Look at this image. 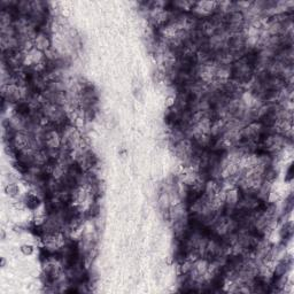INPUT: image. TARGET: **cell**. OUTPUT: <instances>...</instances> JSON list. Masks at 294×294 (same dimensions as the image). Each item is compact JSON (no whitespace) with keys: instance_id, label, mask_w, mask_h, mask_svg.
<instances>
[{"instance_id":"obj_1","label":"cell","mask_w":294,"mask_h":294,"mask_svg":"<svg viewBox=\"0 0 294 294\" xmlns=\"http://www.w3.org/2000/svg\"><path fill=\"white\" fill-rule=\"evenodd\" d=\"M21 252L24 254V255H30L33 253V247L31 245H23L21 247Z\"/></svg>"}]
</instances>
